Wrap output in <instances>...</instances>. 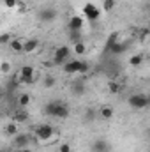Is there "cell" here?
Wrapping results in <instances>:
<instances>
[{"label":"cell","mask_w":150,"mask_h":152,"mask_svg":"<svg viewBox=\"0 0 150 152\" xmlns=\"http://www.w3.org/2000/svg\"><path fill=\"white\" fill-rule=\"evenodd\" d=\"M127 103H129V106L134 108V110H143V108L149 106V97H147L145 94H133V96L127 99Z\"/></svg>","instance_id":"obj_1"},{"label":"cell","mask_w":150,"mask_h":152,"mask_svg":"<svg viewBox=\"0 0 150 152\" xmlns=\"http://www.w3.org/2000/svg\"><path fill=\"white\" fill-rule=\"evenodd\" d=\"M53 133H55V129H53L51 124H39V126H36V136L39 140H42V142H48L53 136Z\"/></svg>","instance_id":"obj_2"},{"label":"cell","mask_w":150,"mask_h":152,"mask_svg":"<svg viewBox=\"0 0 150 152\" xmlns=\"http://www.w3.org/2000/svg\"><path fill=\"white\" fill-rule=\"evenodd\" d=\"M57 16H58V11L55 7H44V9L39 11L37 14L39 21H42V23H51V21L57 20Z\"/></svg>","instance_id":"obj_3"},{"label":"cell","mask_w":150,"mask_h":152,"mask_svg":"<svg viewBox=\"0 0 150 152\" xmlns=\"http://www.w3.org/2000/svg\"><path fill=\"white\" fill-rule=\"evenodd\" d=\"M69 55H71L69 46H58V48L55 50V55H53V64H55V66H62V64L69 58Z\"/></svg>","instance_id":"obj_4"},{"label":"cell","mask_w":150,"mask_h":152,"mask_svg":"<svg viewBox=\"0 0 150 152\" xmlns=\"http://www.w3.org/2000/svg\"><path fill=\"white\" fill-rule=\"evenodd\" d=\"M20 81H23V83H34V80H36V71H34V67L32 66H23L21 69H20Z\"/></svg>","instance_id":"obj_5"},{"label":"cell","mask_w":150,"mask_h":152,"mask_svg":"<svg viewBox=\"0 0 150 152\" xmlns=\"http://www.w3.org/2000/svg\"><path fill=\"white\" fill-rule=\"evenodd\" d=\"M28 143H30V136L27 133H18L14 136L12 149H25V147H28Z\"/></svg>","instance_id":"obj_6"},{"label":"cell","mask_w":150,"mask_h":152,"mask_svg":"<svg viewBox=\"0 0 150 152\" xmlns=\"http://www.w3.org/2000/svg\"><path fill=\"white\" fill-rule=\"evenodd\" d=\"M131 46V41H115L113 42V46L108 50V51H111L113 55H120V53H124V51H127V48Z\"/></svg>","instance_id":"obj_7"},{"label":"cell","mask_w":150,"mask_h":152,"mask_svg":"<svg viewBox=\"0 0 150 152\" xmlns=\"http://www.w3.org/2000/svg\"><path fill=\"white\" fill-rule=\"evenodd\" d=\"M83 11H85V16H87L88 20H92V21L99 20V9H97L95 5H92V4H87Z\"/></svg>","instance_id":"obj_8"},{"label":"cell","mask_w":150,"mask_h":152,"mask_svg":"<svg viewBox=\"0 0 150 152\" xmlns=\"http://www.w3.org/2000/svg\"><path fill=\"white\" fill-rule=\"evenodd\" d=\"M69 30L71 32H81V27H83V18L81 16H73L69 20Z\"/></svg>","instance_id":"obj_9"},{"label":"cell","mask_w":150,"mask_h":152,"mask_svg":"<svg viewBox=\"0 0 150 152\" xmlns=\"http://www.w3.org/2000/svg\"><path fill=\"white\" fill-rule=\"evenodd\" d=\"M69 113H71V112H69V106L60 101L58 106H57V110H55V117H57V118H67Z\"/></svg>","instance_id":"obj_10"},{"label":"cell","mask_w":150,"mask_h":152,"mask_svg":"<svg viewBox=\"0 0 150 152\" xmlns=\"http://www.w3.org/2000/svg\"><path fill=\"white\" fill-rule=\"evenodd\" d=\"M39 48V41L37 39H28L23 42V53H34Z\"/></svg>","instance_id":"obj_11"},{"label":"cell","mask_w":150,"mask_h":152,"mask_svg":"<svg viewBox=\"0 0 150 152\" xmlns=\"http://www.w3.org/2000/svg\"><path fill=\"white\" fill-rule=\"evenodd\" d=\"M92 151L94 152H108L110 151V145H108L106 140H95L92 143Z\"/></svg>","instance_id":"obj_12"},{"label":"cell","mask_w":150,"mask_h":152,"mask_svg":"<svg viewBox=\"0 0 150 152\" xmlns=\"http://www.w3.org/2000/svg\"><path fill=\"white\" fill-rule=\"evenodd\" d=\"M78 67H79V60H71L64 64V71L67 75H78Z\"/></svg>","instance_id":"obj_13"},{"label":"cell","mask_w":150,"mask_h":152,"mask_svg":"<svg viewBox=\"0 0 150 152\" xmlns=\"http://www.w3.org/2000/svg\"><path fill=\"white\" fill-rule=\"evenodd\" d=\"M9 48L14 53H23V41L21 39H11L9 41Z\"/></svg>","instance_id":"obj_14"},{"label":"cell","mask_w":150,"mask_h":152,"mask_svg":"<svg viewBox=\"0 0 150 152\" xmlns=\"http://www.w3.org/2000/svg\"><path fill=\"white\" fill-rule=\"evenodd\" d=\"M58 103H60V101H50V103L44 106V113L48 115V117H55V110H57Z\"/></svg>","instance_id":"obj_15"},{"label":"cell","mask_w":150,"mask_h":152,"mask_svg":"<svg viewBox=\"0 0 150 152\" xmlns=\"http://www.w3.org/2000/svg\"><path fill=\"white\" fill-rule=\"evenodd\" d=\"M83 92H85V83L79 81V80H76L74 83H73V94L74 96H81Z\"/></svg>","instance_id":"obj_16"},{"label":"cell","mask_w":150,"mask_h":152,"mask_svg":"<svg viewBox=\"0 0 150 152\" xmlns=\"http://www.w3.org/2000/svg\"><path fill=\"white\" fill-rule=\"evenodd\" d=\"M5 134H7V136H16V134H18V126H16V122H11V124L5 126Z\"/></svg>","instance_id":"obj_17"},{"label":"cell","mask_w":150,"mask_h":152,"mask_svg":"<svg viewBox=\"0 0 150 152\" xmlns=\"http://www.w3.org/2000/svg\"><path fill=\"white\" fill-rule=\"evenodd\" d=\"M12 120H14V122H27V120H28V113L23 112V110H21V112H16V113L12 115Z\"/></svg>","instance_id":"obj_18"},{"label":"cell","mask_w":150,"mask_h":152,"mask_svg":"<svg viewBox=\"0 0 150 152\" xmlns=\"http://www.w3.org/2000/svg\"><path fill=\"white\" fill-rule=\"evenodd\" d=\"M28 103H30V96H28V94H21V96L18 97V106L25 108V106H28Z\"/></svg>","instance_id":"obj_19"},{"label":"cell","mask_w":150,"mask_h":152,"mask_svg":"<svg viewBox=\"0 0 150 152\" xmlns=\"http://www.w3.org/2000/svg\"><path fill=\"white\" fill-rule=\"evenodd\" d=\"M85 51H87V46H85L83 41H79V42H76L74 44V53L76 55H83Z\"/></svg>","instance_id":"obj_20"},{"label":"cell","mask_w":150,"mask_h":152,"mask_svg":"<svg viewBox=\"0 0 150 152\" xmlns=\"http://www.w3.org/2000/svg\"><path fill=\"white\" fill-rule=\"evenodd\" d=\"M42 83H44V87H46V88H51V87H55L57 80H55L51 75H48V76H44V81H42Z\"/></svg>","instance_id":"obj_21"},{"label":"cell","mask_w":150,"mask_h":152,"mask_svg":"<svg viewBox=\"0 0 150 152\" xmlns=\"http://www.w3.org/2000/svg\"><path fill=\"white\" fill-rule=\"evenodd\" d=\"M101 117H103L104 120H110V118L113 117V110L110 108V106H104V108L101 110Z\"/></svg>","instance_id":"obj_22"},{"label":"cell","mask_w":150,"mask_h":152,"mask_svg":"<svg viewBox=\"0 0 150 152\" xmlns=\"http://www.w3.org/2000/svg\"><path fill=\"white\" fill-rule=\"evenodd\" d=\"M141 62H143V55H140V53H138V55H133V57L129 58V64H131V66H140Z\"/></svg>","instance_id":"obj_23"},{"label":"cell","mask_w":150,"mask_h":152,"mask_svg":"<svg viewBox=\"0 0 150 152\" xmlns=\"http://www.w3.org/2000/svg\"><path fill=\"white\" fill-rule=\"evenodd\" d=\"M90 71V66H88V62H81L79 60V67H78V75H87Z\"/></svg>","instance_id":"obj_24"},{"label":"cell","mask_w":150,"mask_h":152,"mask_svg":"<svg viewBox=\"0 0 150 152\" xmlns=\"http://www.w3.org/2000/svg\"><path fill=\"white\" fill-rule=\"evenodd\" d=\"M108 90H110L111 94H118V92H120V85H118L117 81H110V83H108Z\"/></svg>","instance_id":"obj_25"},{"label":"cell","mask_w":150,"mask_h":152,"mask_svg":"<svg viewBox=\"0 0 150 152\" xmlns=\"http://www.w3.org/2000/svg\"><path fill=\"white\" fill-rule=\"evenodd\" d=\"M113 7H115V0H104L103 2V9L108 12V11H113Z\"/></svg>","instance_id":"obj_26"},{"label":"cell","mask_w":150,"mask_h":152,"mask_svg":"<svg viewBox=\"0 0 150 152\" xmlns=\"http://www.w3.org/2000/svg\"><path fill=\"white\" fill-rule=\"evenodd\" d=\"M11 34L9 32H4V34H0V44H9V41H11Z\"/></svg>","instance_id":"obj_27"},{"label":"cell","mask_w":150,"mask_h":152,"mask_svg":"<svg viewBox=\"0 0 150 152\" xmlns=\"http://www.w3.org/2000/svg\"><path fill=\"white\" fill-rule=\"evenodd\" d=\"M115 41H118V36H117V32H115V34H111V37L106 41V51H108V50H110V48L113 46V42H115Z\"/></svg>","instance_id":"obj_28"},{"label":"cell","mask_w":150,"mask_h":152,"mask_svg":"<svg viewBox=\"0 0 150 152\" xmlns=\"http://www.w3.org/2000/svg\"><path fill=\"white\" fill-rule=\"evenodd\" d=\"M9 71H11V64H9V62H2V64H0V73L7 75Z\"/></svg>","instance_id":"obj_29"},{"label":"cell","mask_w":150,"mask_h":152,"mask_svg":"<svg viewBox=\"0 0 150 152\" xmlns=\"http://www.w3.org/2000/svg\"><path fill=\"white\" fill-rule=\"evenodd\" d=\"M94 118H95V112H94V110H88L87 115H85V120H87V122H92Z\"/></svg>","instance_id":"obj_30"},{"label":"cell","mask_w":150,"mask_h":152,"mask_svg":"<svg viewBox=\"0 0 150 152\" xmlns=\"http://www.w3.org/2000/svg\"><path fill=\"white\" fill-rule=\"evenodd\" d=\"M71 41H73V42H79V41H81V34H79V32H71Z\"/></svg>","instance_id":"obj_31"},{"label":"cell","mask_w":150,"mask_h":152,"mask_svg":"<svg viewBox=\"0 0 150 152\" xmlns=\"http://www.w3.org/2000/svg\"><path fill=\"white\" fill-rule=\"evenodd\" d=\"M147 37H149V28L145 27V28H141V30H140V39H141V41H145Z\"/></svg>","instance_id":"obj_32"},{"label":"cell","mask_w":150,"mask_h":152,"mask_svg":"<svg viewBox=\"0 0 150 152\" xmlns=\"http://www.w3.org/2000/svg\"><path fill=\"white\" fill-rule=\"evenodd\" d=\"M16 4H18L16 0H4V5H5V7H9V9L16 7Z\"/></svg>","instance_id":"obj_33"},{"label":"cell","mask_w":150,"mask_h":152,"mask_svg":"<svg viewBox=\"0 0 150 152\" xmlns=\"http://www.w3.org/2000/svg\"><path fill=\"white\" fill-rule=\"evenodd\" d=\"M58 152H71V145H69V143H64V145H60Z\"/></svg>","instance_id":"obj_34"},{"label":"cell","mask_w":150,"mask_h":152,"mask_svg":"<svg viewBox=\"0 0 150 152\" xmlns=\"http://www.w3.org/2000/svg\"><path fill=\"white\" fill-rule=\"evenodd\" d=\"M4 94H5V90H4V88H2V87H0V99H2V97H4Z\"/></svg>","instance_id":"obj_35"},{"label":"cell","mask_w":150,"mask_h":152,"mask_svg":"<svg viewBox=\"0 0 150 152\" xmlns=\"http://www.w3.org/2000/svg\"><path fill=\"white\" fill-rule=\"evenodd\" d=\"M21 152H32V151H30V149H27V147H25V149H21Z\"/></svg>","instance_id":"obj_36"},{"label":"cell","mask_w":150,"mask_h":152,"mask_svg":"<svg viewBox=\"0 0 150 152\" xmlns=\"http://www.w3.org/2000/svg\"><path fill=\"white\" fill-rule=\"evenodd\" d=\"M0 152H9V151H0Z\"/></svg>","instance_id":"obj_37"},{"label":"cell","mask_w":150,"mask_h":152,"mask_svg":"<svg viewBox=\"0 0 150 152\" xmlns=\"http://www.w3.org/2000/svg\"><path fill=\"white\" fill-rule=\"evenodd\" d=\"M0 115H2V113H0Z\"/></svg>","instance_id":"obj_38"}]
</instances>
